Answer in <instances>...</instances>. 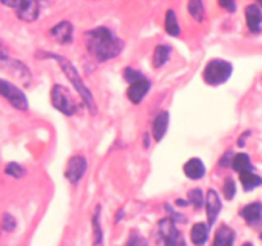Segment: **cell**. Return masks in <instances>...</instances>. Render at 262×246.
Returning a JSON list of instances; mask_svg holds the SVG:
<instances>
[{
    "label": "cell",
    "instance_id": "obj_1",
    "mask_svg": "<svg viewBox=\"0 0 262 246\" xmlns=\"http://www.w3.org/2000/svg\"><path fill=\"white\" fill-rule=\"evenodd\" d=\"M86 46L89 53L99 61L115 58L123 49L122 40L105 27L95 28L86 33Z\"/></svg>",
    "mask_w": 262,
    "mask_h": 246
},
{
    "label": "cell",
    "instance_id": "obj_2",
    "mask_svg": "<svg viewBox=\"0 0 262 246\" xmlns=\"http://www.w3.org/2000/svg\"><path fill=\"white\" fill-rule=\"evenodd\" d=\"M45 56L46 58H53L58 61V64L61 67V69H63L64 74L67 76V78L72 82L74 89L81 94L82 99H83V101L86 102L90 112H92V114H95V113H96V105H95V100L94 97H92L91 91L87 89L84 82L82 81L81 76H79V73L77 72V69L74 68L73 64H72L68 59L64 58V56L56 55V54H45Z\"/></svg>",
    "mask_w": 262,
    "mask_h": 246
},
{
    "label": "cell",
    "instance_id": "obj_3",
    "mask_svg": "<svg viewBox=\"0 0 262 246\" xmlns=\"http://www.w3.org/2000/svg\"><path fill=\"white\" fill-rule=\"evenodd\" d=\"M233 72V66L227 60H219L215 59L211 60L204 71V79L207 85L211 86H217L230 78Z\"/></svg>",
    "mask_w": 262,
    "mask_h": 246
},
{
    "label": "cell",
    "instance_id": "obj_4",
    "mask_svg": "<svg viewBox=\"0 0 262 246\" xmlns=\"http://www.w3.org/2000/svg\"><path fill=\"white\" fill-rule=\"evenodd\" d=\"M50 99L53 107L63 114L73 115L76 113V102H74L73 97L69 94L68 90L61 85H55L51 89Z\"/></svg>",
    "mask_w": 262,
    "mask_h": 246
},
{
    "label": "cell",
    "instance_id": "obj_5",
    "mask_svg": "<svg viewBox=\"0 0 262 246\" xmlns=\"http://www.w3.org/2000/svg\"><path fill=\"white\" fill-rule=\"evenodd\" d=\"M0 96L5 97L17 109L26 110L28 108V101L26 95L17 86L2 78H0Z\"/></svg>",
    "mask_w": 262,
    "mask_h": 246
},
{
    "label": "cell",
    "instance_id": "obj_6",
    "mask_svg": "<svg viewBox=\"0 0 262 246\" xmlns=\"http://www.w3.org/2000/svg\"><path fill=\"white\" fill-rule=\"evenodd\" d=\"M159 232L165 246H177L179 242V232L174 225L173 218H165L159 224Z\"/></svg>",
    "mask_w": 262,
    "mask_h": 246
},
{
    "label": "cell",
    "instance_id": "obj_7",
    "mask_svg": "<svg viewBox=\"0 0 262 246\" xmlns=\"http://www.w3.org/2000/svg\"><path fill=\"white\" fill-rule=\"evenodd\" d=\"M87 169V161L83 156L77 155L69 159L68 166H67L66 177L72 182V183H77L79 179L83 177L84 172Z\"/></svg>",
    "mask_w": 262,
    "mask_h": 246
},
{
    "label": "cell",
    "instance_id": "obj_8",
    "mask_svg": "<svg viewBox=\"0 0 262 246\" xmlns=\"http://www.w3.org/2000/svg\"><path fill=\"white\" fill-rule=\"evenodd\" d=\"M38 0H22L19 7L17 8L18 18L25 22H33L38 17Z\"/></svg>",
    "mask_w": 262,
    "mask_h": 246
},
{
    "label": "cell",
    "instance_id": "obj_9",
    "mask_svg": "<svg viewBox=\"0 0 262 246\" xmlns=\"http://www.w3.org/2000/svg\"><path fill=\"white\" fill-rule=\"evenodd\" d=\"M50 35L56 43L69 44L73 40V26L68 20H63L51 28Z\"/></svg>",
    "mask_w": 262,
    "mask_h": 246
},
{
    "label": "cell",
    "instance_id": "obj_10",
    "mask_svg": "<svg viewBox=\"0 0 262 246\" xmlns=\"http://www.w3.org/2000/svg\"><path fill=\"white\" fill-rule=\"evenodd\" d=\"M151 84L150 81H147L146 78L138 79V81L133 82L129 85V89H128V99L133 102V104H140L143 100V97L146 96V94L150 90Z\"/></svg>",
    "mask_w": 262,
    "mask_h": 246
},
{
    "label": "cell",
    "instance_id": "obj_11",
    "mask_svg": "<svg viewBox=\"0 0 262 246\" xmlns=\"http://www.w3.org/2000/svg\"><path fill=\"white\" fill-rule=\"evenodd\" d=\"M3 63L7 64V71L12 74L14 78H17L18 81L22 82L23 85H28L31 81V73L30 69L25 66L23 63H20L19 60H3Z\"/></svg>",
    "mask_w": 262,
    "mask_h": 246
},
{
    "label": "cell",
    "instance_id": "obj_12",
    "mask_svg": "<svg viewBox=\"0 0 262 246\" xmlns=\"http://www.w3.org/2000/svg\"><path fill=\"white\" fill-rule=\"evenodd\" d=\"M220 210H222V201H220L219 195L215 190H209L206 195V212L209 224H214Z\"/></svg>",
    "mask_w": 262,
    "mask_h": 246
},
{
    "label": "cell",
    "instance_id": "obj_13",
    "mask_svg": "<svg viewBox=\"0 0 262 246\" xmlns=\"http://www.w3.org/2000/svg\"><path fill=\"white\" fill-rule=\"evenodd\" d=\"M246 20L247 26L252 32H260L262 23V12L258 5L251 4L246 8Z\"/></svg>",
    "mask_w": 262,
    "mask_h": 246
},
{
    "label": "cell",
    "instance_id": "obj_14",
    "mask_svg": "<svg viewBox=\"0 0 262 246\" xmlns=\"http://www.w3.org/2000/svg\"><path fill=\"white\" fill-rule=\"evenodd\" d=\"M169 126V113L168 112H161L156 115L152 123V136L155 141H161L165 136L166 131H168Z\"/></svg>",
    "mask_w": 262,
    "mask_h": 246
},
{
    "label": "cell",
    "instance_id": "obj_15",
    "mask_svg": "<svg viewBox=\"0 0 262 246\" xmlns=\"http://www.w3.org/2000/svg\"><path fill=\"white\" fill-rule=\"evenodd\" d=\"M184 173L191 179H200L206 173L204 161L200 160L199 158H192L184 164Z\"/></svg>",
    "mask_w": 262,
    "mask_h": 246
},
{
    "label": "cell",
    "instance_id": "obj_16",
    "mask_svg": "<svg viewBox=\"0 0 262 246\" xmlns=\"http://www.w3.org/2000/svg\"><path fill=\"white\" fill-rule=\"evenodd\" d=\"M234 238V231L228 225H222V227L217 228L216 233H215L214 246H233Z\"/></svg>",
    "mask_w": 262,
    "mask_h": 246
},
{
    "label": "cell",
    "instance_id": "obj_17",
    "mask_svg": "<svg viewBox=\"0 0 262 246\" xmlns=\"http://www.w3.org/2000/svg\"><path fill=\"white\" fill-rule=\"evenodd\" d=\"M241 214H242V217L245 218V219L247 220V223H250V224H258V223H261L262 219L261 204L260 202H253V204L247 205L246 208H243Z\"/></svg>",
    "mask_w": 262,
    "mask_h": 246
},
{
    "label": "cell",
    "instance_id": "obj_18",
    "mask_svg": "<svg viewBox=\"0 0 262 246\" xmlns=\"http://www.w3.org/2000/svg\"><path fill=\"white\" fill-rule=\"evenodd\" d=\"M209 237V227L205 223H196L191 230V240L196 246L204 245Z\"/></svg>",
    "mask_w": 262,
    "mask_h": 246
},
{
    "label": "cell",
    "instance_id": "obj_19",
    "mask_svg": "<svg viewBox=\"0 0 262 246\" xmlns=\"http://www.w3.org/2000/svg\"><path fill=\"white\" fill-rule=\"evenodd\" d=\"M239 179L242 182L243 187L246 191H251V190L256 189V187L261 186L262 178L258 174H255L252 171H243L239 172Z\"/></svg>",
    "mask_w": 262,
    "mask_h": 246
},
{
    "label": "cell",
    "instance_id": "obj_20",
    "mask_svg": "<svg viewBox=\"0 0 262 246\" xmlns=\"http://www.w3.org/2000/svg\"><path fill=\"white\" fill-rule=\"evenodd\" d=\"M169 55H170V48L166 45H159L155 48L152 56V64L155 68H160L168 61Z\"/></svg>",
    "mask_w": 262,
    "mask_h": 246
},
{
    "label": "cell",
    "instance_id": "obj_21",
    "mask_svg": "<svg viewBox=\"0 0 262 246\" xmlns=\"http://www.w3.org/2000/svg\"><path fill=\"white\" fill-rule=\"evenodd\" d=\"M165 30L170 36H178L181 33V27L178 25V19L174 10L169 9L165 15Z\"/></svg>",
    "mask_w": 262,
    "mask_h": 246
},
{
    "label": "cell",
    "instance_id": "obj_22",
    "mask_svg": "<svg viewBox=\"0 0 262 246\" xmlns=\"http://www.w3.org/2000/svg\"><path fill=\"white\" fill-rule=\"evenodd\" d=\"M232 167L234 171L243 172V171H252V166H251V160L248 158L247 154L239 153L233 158Z\"/></svg>",
    "mask_w": 262,
    "mask_h": 246
},
{
    "label": "cell",
    "instance_id": "obj_23",
    "mask_svg": "<svg viewBox=\"0 0 262 246\" xmlns=\"http://www.w3.org/2000/svg\"><path fill=\"white\" fill-rule=\"evenodd\" d=\"M189 14L199 22H202L205 18V7L202 0H189L188 3Z\"/></svg>",
    "mask_w": 262,
    "mask_h": 246
},
{
    "label": "cell",
    "instance_id": "obj_24",
    "mask_svg": "<svg viewBox=\"0 0 262 246\" xmlns=\"http://www.w3.org/2000/svg\"><path fill=\"white\" fill-rule=\"evenodd\" d=\"M188 199L189 202L193 205L196 209H200V208L204 205V192L200 189H193L188 192Z\"/></svg>",
    "mask_w": 262,
    "mask_h": 246
},
{
    "label": "cell",
    "instance_id": "obj_25",
    "mask_svg": "<svg viewBox=\"0 0 262 246\" xmlns=\"http://www.w3.org/2000/svg\"><path fill=\"white\" fill-rule=\"evenodd\" d=\"M235 182L234 179L227 177L224 181V187H223V192H224V196L227 200H232L235 195Z\"/></svg>",
    "mask_w": 262,
    "mask_h": 246
},
{
    "label": "cell",
    "instance_id": "obj_26",
    "mask_svg": "<svg viewBox=\"0 0 262 246\" xmlns=\"http://www.w3.org/2000/svg\"><path fill=\"white\" fill-rule=\"evenodd\" d=\"M5 173L10 177H14V178H20L22 176H25L26 171L17 163H9L5 168Z\"/></svg>",
    "mask_w": 262,
    "mask_h": 246
},
{
    "label": "cell",
    "instance_id": "obj_27",
    "mask_svg": "<svg viewBox=\"0 0 262 246\" xmlns=\"http://www.w3.org/2000/svg\"><path fill=\"white\" fill-rule=\"evenodd\" d=\"M124 78H125V81L128 82V84H133V82H136V81H138V79H142V78H145V77L142 76V74L140 73V72L138 71H136V69H133V68H127L124 71Z\"/></svg>",
    "mask_w": 262,
    "mask_h": 246
},
{
    "label": "cell",
    "instance_id": "obj_28",
    "mask_svg": "<svg viewBox=\"0 0 262 246\" xmlns=\"http://www.w3.org/2000/svg\"><path fill=\"white\" fill-rule=\"evenodd\" d=\"M15 227V220L14 218L10 214H5L4 218H3V228L5 231H13Z\"/></svg>",
    "mask_w": 262,
    "mask_h": 246
},
{
    "label": "cell",
    "instance_id": "obj_29",
    "mask_svg": "<svg viewBox=\"0 0 262 246\" xmlns=\"http://www.w3.org/2000/svg\"><path fill=\"white\" fill-rule=\"evenodd\" d=\"M127 246H148L147 241L143 237L138 235H133L132 237L129 238V242H128Z\"/></svg>",
    "mask_w": 262,
    "mask_h": 246
},
{
    "label": "cell",
    "instance_id": "obj_30",
    "mask_svg": "<svg viewBox=\"0 0 262 246\" xmlns=\"http://www.w3.org/2000/svg\"><path fill=\"white\" fill-rule=\"evenodd\" d=\"M219 5L224 9H227L228 12H234L235 9V2L234 0H217Z\"/></svg>",
    "mask_w": 262,
    "mask_h": 246
},
{
    "label": "cell",
    "instance_id": "obj_31",
    "mask_svg": "<svg viewBox=\"0 0 262 246\" xmlns=\"http://www.w3.org/2000/svg\"><path fill=\"white\" fill-rule=\"evenodd\" d=\"M0 2H2V4L7 5V7L15 8V9H17L20 5V3H22V0H0Z\"/></svg>",
    "mask_w": 262,
    "mask_h": 246
},
{
    "label": "cell",
    "instance_id": "obj_32",
    "mask_svg": "<svg viewBox=\"0 0 262 246\" xmlns=\"http://www.w3.org/2000/svg\"><path fill=\"white\" fill-rule=\"evenodd\" d=\"M8 59V49L5 48L4 44L0 41V61L7 60Z\"/></svg>",
    "mask_w": 262,
    "mask_h": 246
},
{
    "label": "cell",
    "instance_id": "obj_33",
    "mask_svg": "<svg viewBox=\"0 0 262 246\" xmlns=\"http://www.w3.org/2000/svg\"><path fill=\"white\" fill-rule=\"evenodd\" d=\"M177 204H179V207H187L188 202L184 201V200H177Z\"/></svg>",
    "mask_w": 262,
    "mask_h": 246
},
{
    "label": "cell",
    "instance_id": "obj_34",
    "mask_svg": "<svg viewBox=\"0 0 262 246\" xmlns=\"http://www.w3.org/2000/svg\"><path fill=\"white\" fill-rule=\"evenodd\" d=\"M257 3L261 5V8H262V0H257Z\"/></svg>",
    "mask_w": 262,
    "mask_h": 246
},
{
    "label": "cell",
    "instance_id": "obj_35",
    "mask_svg": "<svg viewBox=\"0 0 262 246\" xmlns=\"http://www.w3.org/2000/svg\"><path fill=\"white\" fill-rule=\"evenodd\" d=\"M243 246H252V245H251V243H245V245H243Z\"/></svg>",
    "mask_w": 262,
    "mask_h": 246
},
{
    "label": "cell",
    "instance_id": "obj_36",
    "mask_svg": "<svg viewBox=\"0 0 262 246\" xmlns=\"http://www.w3.org/2000/svg\"><path fill=\"white\" fill-rule=\"evenodd\" d=\"M261 240H262V233H261Z\"/></svg>",
    "mask_w": 262,
    "mask_h": 246
}]
</instances>
